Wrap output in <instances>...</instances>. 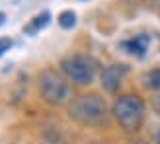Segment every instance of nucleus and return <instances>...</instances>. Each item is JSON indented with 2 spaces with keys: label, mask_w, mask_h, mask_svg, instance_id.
Returning a JSON list of instances; mask_svg holds the SVG:
<instances>
[{
  "label": "nucleus",
  "mask_w": 160,
  "mask_h": 144,
  "mask_svg": "<svg viewBox=\"0 0 160 144\" xmlns=\"http://www.w3.org/2000/svg\"><path fill=\"white\" fill-rule=\"evenodd\" d=\"M131 144H150V142H147V140H133Z\"/></svg>",
  "instance_id": "obj_15"
},
{
  "label": "nucleus",
  "mask_w": 160,
  "mask_h": 144,
  "mask_svg": "<svg viewBox=\"0 0 160 144\" xmlns=\"http://www.w3.org/2000/svg\"><path fill=\"white\" fill-rule=\"evenodd\" d=\"M98 60L90 55H68L61 60V72L76 86H90L98 76Z\"/></svg>",
  "instance_id": "obj_4"
},
{
  "label": "nucleus",
  "mask_w": 160,
  "mask_h": 144,
  "mask_svg": "<svg viewBox=\"0 0 160 144\" xmlns=\"http://www.w3.org/2000/svg\"><path fill=\"white\" fill-rule=\"evenodd\" d=\"M148 43H150V37H148V35H135L133 39H127V41H123V49L129 53V55L142 57V55L147 53Z\"/></svg>",
  "instance_id": "obj_6"
},
{
  "label": "nucleus",
  "mask_w": 160,
  "mask_h": 144,
  "mask_svg": "<svg viewBox=\"0 0 160 144\" xmlns=\"http://www.w3.org/2000/svg\"><path fill=\"white\" fill-rule=\"evenodd\" d=\"M147 4L152 6V8H158V6H160V0H147Z\"/></svg>",
  "instance_id": "obj_12"
},
{
  "label": "nucleus",
  "mask_w": 160,
  "mask_h": 144,
  "mask_svg": "<svg viewBox=\"0 0 160 144\" xmlns=\"http://www.w3.org/2000/svg\"><path fill=\"white\" fill-rule=\"evenodd\" d=\"M37 90L41 99L51 107H59L70 103L72 95V86L67 80L62 72H57L55 68H45L37 76Z\"/></svg>",
  "instance_id": "obj_3"
},
{
  "label": "nucleus",
  "mask_w": 160,
  "mask_h": 144,
  "mask_svg": "<svg viewBox=\"0 0 160 144\" xmlns=\"http://www.w3.org/2000/svg\"><path fill=\"white\" fill-rule=\"evenodd\" d=\"M129 72L127 65H109L100 72V84L108 94H117L123 84V78Z\"/></svg>",
  "instance_id": "obj_5"
},
{
  "label": "nucleus",
  "mask_w": 160,
  "mask_h": 144,
  "mask_svg": "<svg viewBox=\"0 0 160 144\" xmlns=\"http://www.w3.org/2000/svg\"><path fill=\"white\" fill-rule=\"evenodd\" d=\"M111 115H113L117 125L121 127L125 132L133 134V132L141 131L142 123H145L147 103L137 94L117 95L115 101H113V105H111Z\"/></svg>",
  "instance_id": "obj_2"
},
{
  "label": "nucleus",
  "mask_w": 160,
  "mask_h": 144,
  "mask_svg": "<svg viewBox=\"0 0 160 144\" xmlns=\"http://www.w3.org/2000/svg\"><path fill=\"white\" fill-rule=\"evenodd\" d=\"M142 84L147 90L152 92H160V68H152L142 74Z\"/></svg>",
  "instance_id": "obj_8"
},
{
  "label": "nucleus",
  "mask_w": 160,
  "mask_h": 144,
  "mask_svg": "<svg viewBox=\"0 0 160 144\" xmlns=\"http://www.w3.org/2000/svg\"><path fill=\"white\" fill-rule=\"evenodd\" d=\"M154 144H160V131L154 134Z\"/></svg>",
  "instance_id": "obj_13"
},
{
  "label": "nucleus",
  "mask_w": 160,
  "mask_h": 144,
  "mask_svg": "<svg viewBox=\"0 0 160 144\" xmlns=\"http://www.w3.org/2000/svg\"><path fill=\"white\" fill-rule=\"evenodd\" d=\"M4 20H6V14H4V12H0V26L4 23Z\"/></svg>",
  "instance_id": "obj_14"
},
{
  "label": "nucleus",
  "mask_w": 160,
  "mask_h": 144,
  "mask_svg": "<svg viewBox=\"0 0 160 144\" xmlns=\"http://www.w3.org/2000/svg\"><path fill=\"white\" fill-rule=\"evenodd\" d=\"M49 22H51V14L49 12H41V14H37L33 20H31L26 27H23V33H28V35H35L39 33L41 29H45L47 26H49Z\"/></svg>",
  "instance_id": "obj_7"
},
{
  "label": "nucleus",
  "mask_w": 160,
  "mask_h": 144,
  "mask_svg": "<svg viewBox=\"0 0 160 144\" xmlns=\"http://www.w3.org/2000/svg\"><path fill=\"white\" fill-rule=\"evenodd\" d=\"M150 107H152L156 113L160 115V95H154V98H152V101H150Z\"/></svg>",
  "instance_id": "obj_11"
},
{
  "label": "nucleus",
  "mask_w": 160,
  "mask_h": 144,
  "mask_svg": "<svg viewBox=\"0 0 160 144\" xmlns=\"http://www.w3.org/2000/svg\"><path fill=\"white\" fill-rule=\"evenodd\" d=\"M111 111L106 99L98 94H82L70 99L68 103V117L80 127H106L109 123Z\"/></svg>",
  "instance_id": "obj_1"
},
{
  "label": "nucleus",
  "mask_w": 160,
  "mask_h": 144,
  "mask_svg": "<svg viewBox=\"0 0 160 144\" xmlns=\"http://www.w3.org/2000/svg\"><path fill=\"white\" fill-rule=\"evenodd\" d=\"M57 22H59V26H61L62 29H72V27L76 26V14H74L72 10H65V12L59 14Z\"/></svg>",
  "instance_id": "obj_9"
},
{
  "label": "nucleus",
  "mask_w": 160,
  "mask_h": 144,
  "mask_svg": "<svg viewBox=\"0 0 160 144\" xmlns=\"http://www.w3.org/2000/svg\"><path fill=\"white\" fill-rule=\"evenodd\" d=\"M10 49H12V39L10 37H0V57Z\"/></svg>",
  "instance_id": "obj_10"
}]
</instances>
